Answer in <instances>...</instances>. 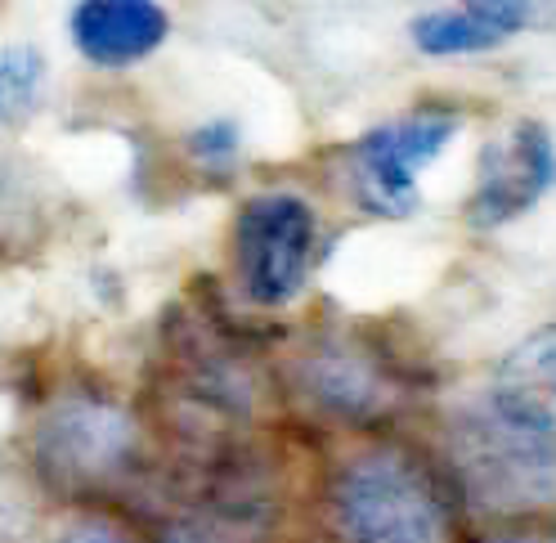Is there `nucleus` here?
Returning a JSON list of instances; mask_svg holds the SVG:
<instances>
[{"label":"nucleus","instance_id":"nucleus-1","mask_svg":"<svg viewBox=\"0 0 556 543\" xmlns=\"http://www.w3.org/2000/svg\"><path fill=\"white\" fill-rule=\"evenodd\" d=\"M341 543H448V507L427 467L404 450H368L332 481Z\"/></svg>","mask_w":556,"mask_h":543},{"label":"nucleus","instance_id":"nucleus-2","mask_svg":"<svg viewBox=\"0 0 556 543\" xmlns=\"http://www.w3.org/2000/svg\"><path fill=\"white\" fill-rule=\"evenodd\" d=\"M315 207L296 193H256L233 220V265L238 283L256 305H288L315 261Z\"/></svg>","mask_w":556,"mask_h":543},{"label":"nucleus","instance_id":"nucleus-3","mask_svg":"<svg viewBox=\"0 0 556 543\" xmlns=\"http://www.w3.org/2000/svg\"><path fill=\"white\" fill-rule=\"evenodd\" d=\"M454 135H458V117L435 113V109L372 126L351 149V180H355L359 207L387 220L413 216L417 202H422L417 176L448 149Z\"/></svg>","mask_w":556,"mask_h":543},{"label":"nucleus","instance_id":"nucleus-4","mask_svg":"<svg viewBox=\"0 0 556 543\" xmlns=\"http://www.w3.org/2000/svg\"><path fill=\"white\" fill-rule=\"evenodd\" d=\"M135 450V422L126 409L94 395L54 400L37 422V463L59 485H94Z\"/></svg>","mask_w":556,"mask_h":543},{"label":"nucleus","instance_id":"nucleus-5","mask_svg":"<svg viewBox=\"0 0 556 543\" xmlns=\"http://www.w3.org/2000/svg\"><path fill=\"white\" fill-rule=\"evenodd\" d=\"M552 185H556L552 130L534 117H520L480 149L467 220L476 229H498L516 216H526Z\"/></svg>","mask_w":556,"mask_h":543},{"label":"nucleus","instance_id":"nucleus-6","mask_svg":"<svg viewBox=\"0 0 556 543\" xmlns=\"http://www.w3.org/2000/svg\"><path fill=\"white\" fill-rule=\"evenodd\" d=\"M490 414L530 454L556 463V324L520 337L498 359L490 382Z\"/></svg>","mask_w":556,"mask_h":543},{"label":"nucleus","instance_id":"nucleus-7","mask_svg":"<svg viewBox=\"0 0 556 543\" xmlns=\"http://www.w3.org/2000/svg\"><path fill=\"white\" fill-rule=\"evenodd\" d=\"M463 471L476 498L507 507V503H534L547 494V471L539 454H530L511 431L498 427L494 414H484L467 435H463Z\"/></svg>","mask_w":556,"mask_h":543},{"label":"nucleus","instance_id":"nucleus-8","mask_svg":"<svg viewBox=\"0 0 556 543\" xmlns=\"http://www.w3.org/2000/svg\"><path fill=\"white\" fill-rule=\"evenodd\" d=\"M73 46L99 67H126L149 59L170 31V18L153 0H86L67 18Z\"/></svg>","mask_w":556,"mask_h":543},{"label":"nucleus","instance_id":"nucleus-9","mask_svg":"<svg viewBox=\"0 0 556 543\" xmlns=\"http://www.w3.org/2000/svg\"><path fill=\"white\" fill-rule=\"evenodd\" d=\"M534 10L520 0H476L458 10H427L408 23V37L422 54L448 59V54H480L494 50L520 27H530Z\"/></svg>","mask_w":556,"mask_h":543},{"label":"nucleus","instance_id":"nucleus-10","mask_svg":"<svg viewBox=\"0 0 556 543\" xmlns=\"http://www.w3.org/2000/svg\"><path fill=\"white\" fill-rule=\"evenodd\" d=\"M301 382H305L309 400H319L337 418H372V414H381V400H387V387H381L377 368L355 351L309 355Z\"/></svg>","mask_w":556,"mask_h":543},{"label":"nucleus","instance_id":"nucleus-11","mask_svg":"<svg viewBox=\"0 0 556 543\" xmlns=\"http://www.w3.org/2000/svg\"><path fill=\"white\" fill-rule=\"evenodd\" d=\"M46 86V54L37 46H0V130L23 126L41 104Z\"/></svg>","mask_w":556,"mask_h":543},{"label":"nucleus","instance_id":"nucleus-12","mask_svg":"<svg viewBox=\"0 0 556 543\" xmlns=\"http://www.w3.org/2000/svg\"><path fill=\"white\" fill-rule=\"evenodd\" d=\"M189 153L206 166H229L238 157V126L216 117V122H202L193 135H189Z\"/></svg>","mask_w":556,"mask_h":543},{"label":"nucleus","instance_id":"nucleus-13","mask_svg":"<svg viewBox=\"0 0 556 543\" xmlns=\"http://www.w3.org/2000/svg\"><path fill=\"white\" fill-rule=\"evenodd\" d=\"M63 543H130L122 530L113 526H99V521H86V526H73L63 534Z\"/></svg>","mask_w":556,"mask_h":543},{"label":"nucleus","instance_id":"nucleus-14","mask_svg":"<svg viewBox=\"0 0 556 543\" xmlns=\"http://www.w3.org/2000/svg\"><path fill=\"white\" fill-rule=\"evenodd\" d=\"M494 543H556V539H543V534H511V539H494Z\"/></svg>","mask_w":556,"mask_h":543}]
</instances>
